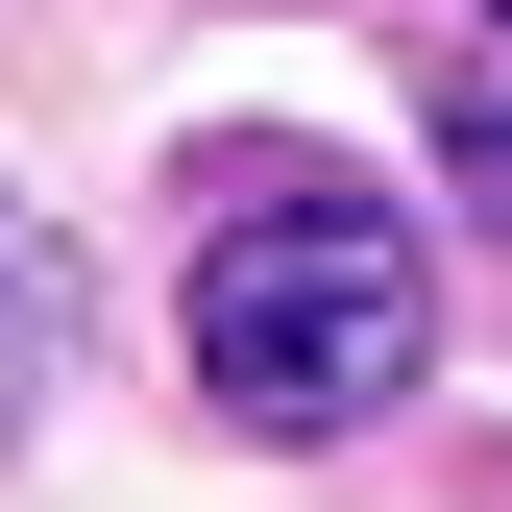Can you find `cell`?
<instances>
[{
  "label": "cell",
  "instance_id": "3957f363",
  "mask_svg": "<svg viewBox=\"0 0 512 512\" xmlns=\"http://www.w3.org/2000/svg\"><path fill=\"white\" fill-rule=\"evenodd\" d=\"M439 171H464V220H512V25L439 74Z\"/></svg>",
  "mask_w": 512,
  "mask_h": 512
},
{
  "label": "cell",
  "instance_id": "6da1fadb",
  "mask_svg": "<svg viewBox=\"0 0 512 512\" xmlns=\"http://www.w3.org/2000/svg\"><path fill=\"white\" fill-rule=\"evenodd\" d=\"M415 366H439L415 220H366L342 171H244V220L196 244V391L244 439H366Z\"/></svg>",
  "mask_w": 512,
  "mask_h": 512
},
{
  "label": "cell",
  "instance_id": "7a4b0ae2",
  "mask_svg": "<svg viewBox=\"0 0 512 512\" xmlns=\"http://www.w3.org/2000/svg\"><path fill=\"white\" fill-rule=\"evenodd\" d=\"M74 391V269L25 244V196H0V415H49Z\"/></svg>",
  "mask_w": 512,
  "mask_h": 512
}]
</instances>
